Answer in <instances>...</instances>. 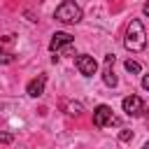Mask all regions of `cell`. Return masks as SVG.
<instances>
[{
	"instance_id": "cell-16",
	"label": "cell",
	"mask_w": 149,
	"mask_h": 149,
	"mask_svg": "<svg viewBox=\"0 0 149 149\" xmlns=\"http://www.w3.org/2000/svg\"><path fill=\"white\" fill-rule=\"evenodd\" d=\"M142 149H149V140H147V142H144V147H142Z\"/></svg>"
},
{
	"instance_id": "cell-3",
	"label": "cell",
	"mask_w": 149,
	"mask_h": 149,
	"mask_svg": "<svg viewBox=\"0 0 149 149\" xmlns=\"http://www.w3.org/2000/svg\"><path fill=\"white\" fill-rule=\"evenodd\" d=\"M72 35H68V33H54L51 35V42H49V49L54 51V56H58L61 51H70L72 49Z\"/></svg>"
},
{
	"instance_id": "cell-15",
	"label": "cell",
	"mask_w": 149,
	"mask_h": 149,
	"mask_svg": "<svg viewBox=\"0 0 149 149\" xmlns=\"http://www.w3.org/2000/svg\"><path fill=\"white\" fill-rule=\"evenodd\" d=\"M142 12H144V14L149 16V2H144V7H142Z\"/></svg>"
},
{
	"instance_id": "cell-4",
	"label": "cell",
	"mask_w": 149,
	"mask_h": 149,
	"mask_svg": "<svg viewBox=\"0 0 149 149\" xmlns=\"http://www.w3.org/2000/svg\"><path fill=\"white\" fill-rule=\"evenodd\" d=\"M109 123H116V119H114V114H112V107H109V105H98V107L93 109V126H95V128H105V126H109Z\"/></svg>"
},
{
	"instance_id": "cell-11",
	"label": "cell",
	"mask_w": 149,
	"mask_h": 149,
	"mask_svg": "<svg viewBox=\"0 0 149 149\" xmlns=\"http://www.w3.org/2000/svg\"><path fill=\"white\" fill-rule=\"evenodd\" d=\"M12 61H14V56H12V54H7V51H2V49H0V63H2V65H7V63H12Z\"/></svg>"
},
{
	"instance_id": "cell-1",
	"label": "cell",
	"mask_w": 149,
	"mask_h": 149,
	"mask_svg": "<svg viewBox=\"0 0 149 149\" xmlns=\"http://www.w3.org/2000/svg\"><path fill=\"white\" fill-rule=\"evenodd\" d=\"M123 47L128 51H142L147 47V30L142 26L140 19H133L126 28V37H123Z\"/></svg>"
},
{
	"instance_id": "cell-2",
	"label": "cell",
	"mask_w": 149,
	"mask_h": 149,
	"mask_svg": "<svg viewBox=\"0 0 149 149\" xmlns=\"http://www.w3.org/2000/svg\"><path fill=\"white\" fill-rule=\"evenodd\" d=\"M54 16H56L61 23H79V21H81V7H79L77 2H72V0H65V2H61V5L56 7Z\"/></svg>"
},
{
	"instance_id": "cell-6",
	"label": "cell",
	"mask_w": 149,
	"mask_h": 149,
	"mask_svg": "<svg viewBox=\"0 0 149 149\" xmlns=\"http://www.w3.org/2000/svg\"><path fill=\"white\" fill-rule=\"evenodd\" d=\"M121 107H123V112H126V114L137 116V114L144 109V102H142V98H140V95H126V98L121 100Z\"/></svg>"
},
{
	"instance_id": "cell-8",
	"label": "cell",
	"mask_w": 149,
	"mask_h": 149,
	"mask_svg": "<svg viewBox=\"0 0 149 149\" xmlns=\"http://www.w3.org/2000/svg\"><path fill=\"white\" fill-rule=\"evenodd\" d=\"M102 81H105L107 86H112V88L116 86V81H119V79H116V74H114L112 65H105V74H102Z\"/></svg>"
},
{
	"instance_id": "cell-13",
	"label": "cell",
	"mask_w": 149,
	"mask_h": 149,
	"mask_svg": "<svg viewBox=\"0 0 149 149\" xmlns=\"http://www.w3.org/2000/svg\"><path fill=\"white\" fill-rule=\"evenodd\" d=\"M68 114H74V116L81 114V105H79V102H77V105H68Z\"/></svg>"
},
{
	"instance_id": "cell-9",
	"label": "cell",
	"mask_w": 149,
	"mask_h": 149,
	"mask_svg": "<svg viewBox=\"0 0 149 149\" xmlns=\"http://www.w3.org/2000/svg\"><path fill=\"white\" fill-rule=\"evenodd\" d=\"M123 65H126V70H128V72H133V74H137V72H142V65H140L137 61H133V58H128V61H126Z\"/></svg>"
},
{
	"instance_id": "cell-7",
	"label": "cell",
	"mask_w": 149,
	"mask_h": 149,
	"mask_svg": "<svg viewBox=\"0 0 149 149\" xmlns=\"http://www.w3.org/2000/svg\"><path fill=\"white\" fill-rule=\"evenodd\" d=\"M44 84H47V77H44V74H40L37 79H30V81H28L26 93H28L30 98H40V95L44 93Z\"/></svg>"
},
{
	"instance_id": "cell-10",
	"label": "cell",
	"mask_w": 149,
	"mask_h": 149,
	"mask_svg": "<svg viewBox=\"0 0 149 149\" xmlns=\"http://www.w3.org/2000/svg\"><path fill=\"white\" fill-rule=\"evenodd\" d=\"M12 142H14L12 133H0V144H12Z\"/></svg>"
},
{
	"instance_id": "cell-5",
	"label": "cell",
	"mask_w": 149,
	"mask_h": 149,
	"mask_svg": "<svg viewBox=\"0 0 149 149\" xmlns=\"http://www.w3.org/2000/svg\"><path fill=\"white\" fill-rule=\"evenodd\" d=\"M74 65H77V70H79L84 77H93L95 70H98L95 58L88 56V54H77V56H74Z\"/></svg>"
},
{
	"instance_id": "cell-14",
	"label": "cell",
	"mask_w": 149,
	"mask_h": 149,
	"mask_svg": "<svg viewBox=\"0 0 149 149\" xmlns=\"http://www.w3.org/2000/svg\"><path fill=\"white\" fill-rule=\"evenodd\" d=\"M142 86L149 91V74H144V77H142Z\"/></svg>"
},
{
	"instance_id": "cell-12",
	"label": "cell",
	"mask_w": 149,
	"mask_h": 149,
	"mask_svg": "<svg viewBox=\"0 0 149 149\" xmlns=\"http://www.w3.org/2000/svg\"><path fill=\"white\" fill-rule=\"evenodd\" d=\"M119 140H121V142H130V140H133V130H121V133H119Z\"/></svg>"
}]
</instances>
